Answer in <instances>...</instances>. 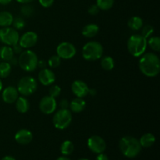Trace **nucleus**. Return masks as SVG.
Segmentation results:
<instances>
[{"instance_id": "44", "label": "nucleus", "mask_w": 160, "mask_h": 160, "mask_svg": "<svg viewBox=\"0 0 160 160\" xmlns=\"http://www.w3.org/2000/svg\"><path fill=\"white\" fill-rule=\"evenodd\" d=\"M88 94H90V95H92V96H93V95H96V90H95V89H89Z\"/></svg>"}, {"instance_id": "47", "label": "nucleus", "mask_w": 160, "mask_h": 160, "mask_svg": "<svg viewBox=\"0 0 160 160\" xmlns=\"http://www.w3.org/2000/svg\"><path fill=\"white\" fill-rule=\"evenodd\" d=\"M78 160H88V159H78Z\"/></svg>"}, {"instance_id": "32", "label": "nucleus", "mask_w": 160, "mask_h": 160, "mask_svg": "<svg viewBox=\"0 0 160 160\" xmlns=\"http://www.w3.org/2000/svg\"><path fill=\"white\" fill-rule=\"evenodd\" d=\"M61 94V88L59 85L56 84H52V86L49 88V95L52 98H56L59 96Z\"/></svg>"}, {"instance_id": "34", "label": "nucleus", "mask_w": 160, "mask_h": 160, "mask_svg": "<svg viewBox=\"0 0 160 160\" xmlns=\"http://www.w3.org/2000/svg\"><path fill=\"white\" fill-rule=\"evenodd\" d=\"M99 10H100L99 8L98 7V6H97V5H92V6L88 8V13L90 14V15L95 16V15H97L98 12H99Z\"/></svg>"}, {"instance_id": "33", "label": "nucleus", "mask_w": 160, "mask_h": 160, "mask_svg": "<svg viewBox=\"0 0 160 160\" xmlns=\"http://www.w3.org/2000/svg\"><path fill=\"white\" fill-rule=\"evenodd\" d=\"M20 11H21V13L25 17H31L34 12V8L31 5H28V4H24L22 6Z\"/></svg>"}, {"instance_id": "30", "label": "nucleus", "mask_w": 160, "mask_h": 160, "mask_svg": "<svg viewBox=\"0 0 160 160\" xmlns=\"http://www.w3.org/2000/svg\"><path fill=\"white\" fill-rule=\"evenodd\" d=\"M12 24L13 25L14 29L21 30L25 27V20L22 17H18L15 19L13 18V21H12Z\"/></svg>"}, {"instance_id": "3", "label": "nucleus", "mask_w": 160, "mask_h": 160, "mask_svg": "<svg viewBox=\"0 0 160 160\" xmlns=\"http://www.w3.org/2000/svg\"><path fill=\"white\" fill-rule=\"evenodd\" d=\"M147 39L142 34H133L128 41V49L131 56L140 57L147 48Z\"/></svg>"}, {"instance_id": "1", "label": "nucleus", "mask_w": 160, "mask_h": 160, "mask_svg": "<svg viewBox=\"0 0 160 160\" xmlns=\"http://www.w3.org/2000/svg\"><path fill=\"white\" fill-rule=\"evenodd\" d=\"M139 69L145 76L148 78L156 77L160 72V59L153 52L144 53L139 60Z\"/></svg>"}, {"instance_id": "18", "label": "nucleus", "mask_w": 160, "mask_h": 160, "mask_svg": "<svg viewBox=\"0 0 160 160\" xmlns=\"http://www.w3.org/2000/svg\"><path fill=\"white\" fill-rule=\"evenodd\" d=\"M98 31H99V28L98 25L95 24V23H89L83 28L81 33L85 38H92L98 34Z\"/></svg>"}, {"instance_id": "8", "label": "nucleus", "mask_w": 160, "mask_h": 160, "mask_svg": "<svg viewBox=\"0 0 160 160\" xmlns=\"http://www.w3.org/2000/svg\"><path fill=\"white\" fill-rule=\"evenodd\" d=\"M20 35L18 31L12 28L6 27L0 29V42L8 46H12L18 43Z\"/></svg>"}, {"instance_id": "2", "label": "nucleus", "mask_w": 160, "mask_h": 160, "mask_svg": "<svg viewBox=\"0 0 160 160\" xmlns=\"http://www.w3.org/2000/svg\"><path fill=\"white\" fill-rule=\"evenodd\" d=\"M119 147L121 152L128 158L136 157L142 151V145L139 141L132 136L122 138L119 142Z\"/></svg>"}, {"instance_id": "23", "label": "nucleus", "mask_w": 160, "mask_h": 160, "mask_svg": "<svg viewBox=\"0 0 160 160\" xmlns=\"http://www.w3.org/2000/svg\"><path fill=\"white\" fill-rule=\"evenodd\" d=\"M128 27L133 31H139L143 26V20L140 17H132L129 20L128 23Z\"/></svg>"}, {"instance_id": "20", "label": "nucleus", "mask_w": 160, "mask_h": 160, "mask_svg": "<svg viewBox=\"0 0 160 160\" xmlns=\"http://www.w3.org/2000/svg\"><path fill=\"white\" fill-rule=\"evenodd\" d=\"M140 145L142 147L144 148H149V147L152 146L156 142V137L154 134H151V133H146L144 135L142 136V138L139 140Z\"/></svg>"}, {"instance_id": "41", "label": "nucleus", "mask_w": 160, "mask_h": 160, "mask_svg": "<svg viewBox=\"0 0 160 160\" xmlns=\"http://www.w3.org/2000/svg\"><path fill=\"white\" fill-rule=\"evenodd\" d=\"M12 2V0H0V4L6 6V5L9 4Z\"/></svg>"}, {"instance_id": "13", "label": "nucleus", "mask_w": 160, "mask_h": 160, "mask_svg": "<svg viewBox=\"0 0 160 160\" xmlns=\"http://www.w3.org/2000/svg\"><path fill=\"white\" fill-rule=\"evenodd\" d=\"M71 90L78 98H84L89 93L88 86L81 80H77L73 81L71 85Z\"/></svg>"}, {"instance_id": "27", "label": "nucleus", "mask_w": 160, "mask_h": 160, "mask_svg": "<svg viewBox=\"0 0 160 160\" xmlns=\"http://www.w3.org/2000/svg\"><path fill=\"white\" fill-rule=\"evenodd\" d=\"M114 0H97V6L101 10H109L112 7Z\"/></svg>"}, {"instance_id": "16", "label": "nucleus", "mask_w": 160, "mask_h": 160, "mask_svg": "<svg viewBox=\"0 0 160 160\" xmlns=\"http://www.w3.org/2000/svg\"><path fill=\"white\" fill-rule=\"evenodd\" d=\"M33 139L31 131L28 129H21L17 131L15 134V140L20 145H28L31 143Z\"/></svg>"}, {"instance_id": "35", "label": "nucleus", "mask_w": 160, "mask_h": 160, "mask_svg": "<svg viewBox=\"0 0 160 160\" xmlns=\"http://www.w3.org/2000/svg\"><path fill=\"white\" fill-rule=\"evenodd\" d=\"M55 0H38L39 3L42 6L45 8H48L52 6L54 3Z\"/></svg>"}, {"instance_id": "10", "label": "nucleus", "mask_w": 160, "mask_h": 160, "mask_svg": "<svg viewBox=\"0 0 160 160\" xmlns=\"http://www.w3.org/2000/svg\"><path fill=\"white\" fill-rule=\"evenodd\" d=\"M88 146L93 152L99 154L102 153L106 148V144L104 139L98 135H93L88 140Z\"/></svg>"}, {"instance_id": "21", "label": "nucleus", "mask_w": 160, "mask_h": 160, "mask_svg": "<svg viewBox=\"0 0 160 160\" xmlns=\"http://www.w3.org/2000/svg\"><path fill=\"white\" fill-rule=\"evenodd\" d=\"M13 21V17L12 13L8 11H2L0 12V27H9L12 25Z\"/></svg>"}, {"instance_id": "29", "label": "nucleus", "mask_w": 160, "mask_h": 160, "mask_svg": "<svg viewBox=\"0 0 160 160\" xmlns=\"http://www.w3.org/2000/svg\"><path fill=\"white\" fill-rule=\"evenodd\" d=\"M48 64L52 68H56L61 64V58L57 55H54L49 58L48 60Z\"/></svg>"}, {"instance_id": "40", "label": "nucleus", "mask_w": 160, "mask_h": 160, "mask_svg": "<svg viewBox=\"0 0 160 160\" xmlns=\"http://www.w3.org/2000/svg\"><path fill=\"white\" fill-rule=\"evenodd\" d=\"M9 63H10V65H16V64L18 63V59H17V58L13 56L10 59V61H9Z\"/></svg>"}, {"instance_id": "6", "label": "nucleus", "mask_w": 160, "mask_h": 160, "mask_svg": "<svg viewBox=\"0 0 160 160\" xmlns=\"http://www.w3.org/2000/svg\"><path fill=\"white\" fill-rule=\"evenodd\" d=\"M38 88L37 81L33 77L25 76L20 78L17 84V91L23 96H29L36 92Z\"/></svg>"}, {"instance_id": "19", "label": "nucleus", "mask_w": 160, "mask_h": 160, "mask_svg": "<svg viewBox=\"0 0 160 160\" xmlns=\"http://www.w3.org/2000/svg\"><path fill=\"white\" fill-rule=\"evenodd\" d=\"M16 102V108L20 113H26L30 109V102L24 96L18 97Z\"/></svg>"}, {"instance_id": "25", "label": "nucleus", "mask_w": 160, "mask_h": 160, "mask_svg": "<svg viewBox=\"0 0 160 160\" xmlns=\"http://www.w3.org/2000/svg\"><path fill=\"white\" fill-rule=\"evenodd\" d=\"M12 67H11L10 63L9 62H0V78H6L10 74Z\"/></svg>"}, {"instance_id": "42", "label": "nucleus", "mask_w": 160, "mask_h": 160, "mask_svg": "<svg viewBox=\"0 0 160 160\" xmlns=\"http://www.w3.org/2000/svg\"><path fill=\"white\" fill-rule=\"evenodd\" d=\"M18 2L20 3H22V4H28V3H30L32 1H34V0H17Z\"/></svg>"}, {"instance_id": "12", "label": "nucleus", "mask_w": 160, "mask_h": 160, "mask_svg": "<svg viewBox=\"0 0 160 160\" xmlns=\"http://www.w3.org/2000/svg\"><path fill=\"white\" fill-rule=\"evenodd\" d=\"M38 34L34 31H28L19 38L18 43L23 48H30L34 47L38 42Z\"/></svg>"}, {"instance_id": "39", "label": "nucleus", "mask_w": 160, "mask_h": 160, "mask_svg": "<svg viewBox=\"0 0 160 160\" xmlns=\"http://www.w3.org/2000/svg\"><path fill=\"white\" fill-rule=\"evenodd\" d=\"M96 160H109V157H108L106 154H103V153H99V155L97 156Z\"/></svg>"}, {"instance_id": "22", "label": "nucleus", "mask_w": 160, "mask_h": 160, "mask_svg": "<svg viewBox=\"0 0 160 160\" xmlns=\"http://www.w3.org/2000/svg\"><path fill=\"white\" fill-rule=\"evenodd\" d=\"M14 56V52L11 46H3L0 48V57L6 62H9L10 59Z\"/></svg>"}, {"instance_id": "14", "label": "nucleus", "mask_w": 160, "mask_h": 160, "mask_svg": "<svg viewBox=\"0 0 160 160\" xmlns=\"http://www.w3.org/2000/svg\"><path fill=\"white\" fill-rule=\"evenodd\" d=\"M38 80L44 86H50L54 84L56 75L49 69H42L38 73Z\"/></svg>"}, {"instance_id": "43", "label": "nucleus", "mask_w": 160, "mask_h": 160, "mask_svg": "<svg viewBox=\"0 0 160 160\" xmlns=\"http://www.w3.org/2000/svg\"><path fill=\"white\" fill-rule=\"evenodd\" d=\"M1 160H16V159H14V158L12 157V156H5V157H3Z\"/></svg>"}, {"instance_id": "9", "label": "nucleus", "mask_w": 160, "mask_h": 160, "mask_svg": "<svg viewBox=\"0 0 160 160\" xmlns=\"http://www.w3.org/2000/svg\"><path fill=\"white\" fill-rule=\"evenodd\" d=\"M56 53L61 59H70L76 55L77 50L73 44L64 42L58 45L56 48Z\"/></svg>"}, {"instance_id": "31", "label": "nucleus", "mask_w": 160, "mask_h": 160, "mask_svg": "<svg viewBox=\"0 0 160 160\" xmlns=\"http://www.w3.org/2000/svg\"><path fill=\"white\" fill-rule=\"evenodd\" d=\"M154 33V28H153L152 25L147 24L142 28V35L145 38H150V36Z\"/></svg>"}, {"instance_id": "28", "label": "nucleus", "mask_w": 160, "mask_h": 160, "mask_svg": "<svg viewBox=\"0 0 160 160\" xmlns=\"http://www.w3.org/2000/svg\"><path fill=\"white\" fill-rule=\"evenodd\" d=\"M147 44H148L150 48L152 50H154V51H160V38L159 37H156V36L151 37L148 39V42H147Z\"/></svg>"}, {"instance_id": "36", "label": "nucleus", "mask_w": 160, "mask_h": 160, "mask_svg": "<svg viewBox=\"0 0 160 160\" xmlns=\"http://www.w3.org/2000/svg\"><path fill=\"white\" fill-rule=\"evenodd\" d=\"M12 51H13L14 54H17V55H20V53L23 52V48L20 45V44L17 43L15 44L14 45H12Z\"/></svg>"}, {"instance_id": "5", "label": "nucleus", "mask_w": 160, "mask_h": 160, "mask_svg": "<svg viewBox=\"0 0 160 160\" xmlns=\"http://www.w3.org/2000/svg\"><path fill=\"white\" fill-rule=\"evenodd\" d=\"M103 55V47L98 42H89L82 48V56L87 61L99 59Z\"/></svg>"}, {"instance_id": "37", "label": "nucleus", "mask_w": 160, "mask_h": 160, "mask_svg": "<svg viewBox=\"0 0 160 160\" xmlns=\"http://www.w3.org/2000/svg\"><path fill=\"white\" fill-rule=\"evenodd\" d=\"M59 106H60V109H68L69 106H70V102H69V101L67 99L63 98V99H62L59 102Z\"/></svg>"}, {"instance_id": "46", "label": "nucleus", "mask_w": 160, "mask_h": 160, "mask_svg": "<svg viewBox=\"0 0 160 160\" xmlns=\"http://www.w3.org/2000/svg\"><path fill=\"white\" fill-rule=\"evenodd\" d=\"M2 82L1 79H0V92L2 91Z\"/></svg>"}, {"instance_id": "24", "label": "nucleus", "mask_w": 160, "mask_h": 160, "mask_svg": "<svg viewBox=\"0 0 160 160\" xmlns=\"http://www.w3.org/2000/svg\"><path fill=\"white\" fill-rule=\"evenodd\" d=\"M74 150V145L71 141H64L60 146V151L63 156H70Z\"/></svg>"}, {"instance_id": "17", "label": "nucleus", "mask_w": 160, "mask_h": 160, "mask_svg": "<svg viewBox=\"0 0 160 160\" xmlns=\"http://www.w3.org/2000/svg\"><path fill=\"white\" fill-rule=\"evenodd\" d=\"M86 107V102L83 98H78L72 100L70 102V106L69 108L70 109V111L75 113L81 112Z\"/></svg>"}, {"instance_id": "26", "label": "nucleus", "mask_w": 160, "mask_h": 160, "mask_svg": "<svg viewBox=\"0 0 160 160\" xmlns=\"http://www.w3.org/2000/svg\"><path fill=\"white\" fill-rule=\"evenodd\" d=\"M101 66L104 70H112L114 68L115 62L113 59L110 56H105L101 60Z\"/></svg>"}, {"instance_id": "7", "label": "nucleus", "mask_w": 160, "mask_h": 160, "mask_svg": "<svg viewBox=\"0 0 160 160\" xmlns=\"http://www.w3.org/2000/svg\"><path fill=\"white\" fill-rule=\"evenodd\" d=\"M53 124L59 130H64L68 128L72 122V112L68 109L56 111L53 116Z\"/></svg>"}, {"instance_id": "4", "label": "nucleus", "mask_w": 160, "mask_h": 160, "mask_svg": "<svg viewBox=\"0 0 160 160\" xmlns=\"http://www.w3.org/2000/svg\"><path fill=\"white\" fill-rule=\"evenodd\" d=\"M38 58L32 50H25L20 54L18 64L20 68L27 72H32L38 67Z\"/></svg>"}, {"instance_id": "15", "label": "nucleus", "mask_w": 160, "mask_h": 160, "mask_svg": "<svg viewBox=\"0 0 160 160\" xmlns=\"http://www.w3.org/2000/svg\"><path fill=\"white\" fill-rule=\"evenodd\" d=\"M2 97L5 102L8 103V104H12V103L15 102L18 98L19 92L17 88L13 87V86H8L3 90Z\"/></svg>"}, {"instance_id": "38", "label": "nucleus", "mask_w": 160, "mask_h": 160, "mask_svg": "<svg viewBox=\"0 0 160 160\" xmlns=\"http://www.w3.org/2000/svg\"><path fill=\"white\" fill-rule=\"evenodd\" d=\"M46 66H47V62L45 60H44V59L38 60V67H40L41 69L46 68Z\"/></svg>"}, {"instance_id": "11", "label": "nucleus", "mask_w": 160, "mask_h": 160, "mask_svg": "<svg viewBox=\"0 0 160 160\" xmlns=\"http://www.w3.org/2000/svg\"><path fill=\"white\" fill-rule=\"evenodd\" d=\"M57 103L56 99L50 95H46L41 99L39 102V109L44 114L49 115L56 111Z\"/></svg>"}, {"instance_id": "45", "label": "nucleus", "mask_w": 160, "mask_h": 160, "mask_svg": "<svg viewBox=\"0 0 160 160\" xmlns=\"http://www.w3.org/2000/svg\"><path fill=\"white\" fill-rule=\"evenodd\" d=\"M56 160H70V159H69V158H67V157H65V156H62V157H59V158H58Z\"/></svg>"}]
</instances>
